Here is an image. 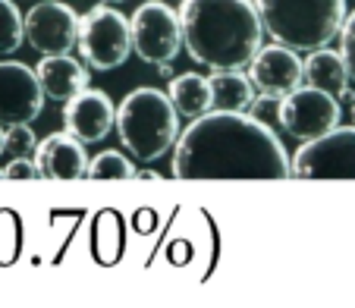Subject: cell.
Returning <instances> with one entry per match:
<instances>
[{
    "label": "cell",
    "instance_id": "obj_16",
    "mask_svg": "<svg viewBox=\"0 0 355 308\" xmlns=\"http://www.w3.org/2000/svg\"><path fill=\"white\" fill-rule=\"evenodd\" d=\"M167 94L173 101V108L186 120H198V117L214 110V88H211V76L201 73H182L173 76L167 85Z\"/></svg>",
    "mask_w": 355,
    "mask_h": 308
},
{
    "label": "cell",
    "instance_id": "obj_26",
    "mask_svg": "<svg viewBox=\"0 0 355 308\" xmlns=\"http://www.w3.org/2000/svg\"><path fill=\"white\" fill-rule=\"evenodd\" d=\"M107 3H123V0H107Z\"/></svg>",
    "mask_w": 355,
    "mask_h": 308
},
{
    "label": "cell",
    "instance_id": "obj_13",
    "mask_svg": "<svg viewBox=\"0 0 355 308\" xmlns=\"http://www.w3.org/2000/svg\"><path fill=\"white\" fill-rule=\"evenodd\" d=\"M35 161H38L41 180H79L88 170L85 142L69 135L67 129L63 132H51L47 139L38 142Z\"/></svg>",
    "mask_w": 355,
    "mask_h": 308
},
{
    "label": "cell",
    "instance_id": "obj_29",
    "mask_svg": "<svg viewBox=\"0 0 355 308\" xmlns=\"http://www.w3.org/2000/svg\"><path fill=\"white\" fill-rule=\"evenodd\" d=\"M28 3H35V0H28Z\"/></svg>",
    "mask_w": 355,
    "mask_h": 308
},
{
    "label": "cell",
    "instance_id": "obj_19",
    "mask_svg": "<svg viewBox=\"0 0 355 308\" xmlns=\"http://www.w3.org/2000/svg\"><path fill=\"white\" fill-rule=\"evenodd\" d=\"M85 176H92V180H132L135 167L123 151H101L98 157L88 161Z\"/></svg>",
    "mask_w": 355,
    "mask_h": 308
},
{
    "label": "cell",
    "instance_id": "obj_17",
    "mask_svg": "<svg viewBox=\"0 0 355 308\" xmlns=\"http://www.w3.org/2000/svg\"><path fill=\"white\" fill-rule=\"evenodd\" d=\"M211 88H214V110H248L258 98V88L245 69L211 73Z\"/></svg>",
    "mask_w": 355,
    "mask_h": 308
},
{
    "label": "cell",
    "instance_id": "obj_21",
    "mask_svg": "<svg viewBox=\"0 0 355 308\" xmlns=\"http://www.w3.org/2000/svg\"><path fill=\"white\" fill-rule=\"evenodd\" d=\"M248 114L255 117L258 123H264V126H280L283 98H277V94H258V98L252 101V108H248Z\"/></svg>",
    "mask_w": 355,
    "mask_h": 308
},
{
    "label": "cell",
    "instance_id": "obj_1",
    "mask_svg": "<svg viewBox=\"0 0 355 308\" xmlns=\"http://www.w3.org/2000/svg\"><path fill=\"white\" fill-rule=\"evenodd\" d=\"M170 170L176 180H286L293 157L248 110H211L182 129Z\"/></svg>",
    "mask_w": 355,
    "mask_h": 308
},
{
    "label": "cell",
    "instance_id": "obj_20",
    "mask_svg": "<svg viewBox=\"0 0 355 308\" xmlns=\"http://www.w3.org/2000/svg\"><path fill=\"white\" fill-rule=\"evenodd\" d=\"M38 151V135H35L32 123H13L7 126V154L13 157H32Z\"/></svg>",
    "mask_w": 355,
    "mask_h": 308
},
{
    "label": "cell",
    "instance_id": "obj_4",
    "mask_svg": "<svg viewBox=\"0 0 355 308\" xmlns=\"http://www.w3.org/2000/svg\"><path fill=\"white\" fill-rule=\"evenodd\" d=\"M264 32L283 47L311 54L340 38L349 10L346 0H255Z\"/></svg>",
    "mask_w": 355,
    "mask_h": 308
},
{
    "label": "cell",
    "instance_id": "obj_9",
    "mask_svg": "<svg viewBox=\"0 0 355 308\" xmlns=\"http://www.w3.org/2000/svg\"><path fill=\"white\" fill-rule=\"evenodd\" d=\"M343 120L340 101L327 92H318L311 85L295 88L293 94L283 98V114L280 126L286 135H293L295 142H311L327 135L330 129H336Z\"/></svg>",
    "mask_w": 355,
    "mask_h": 308
},
{
    "label": "cell",
    "instance_id": "obj_24",
    "mask_svg": "<svg viewBox=\"0 0 355 308\" xmlns=\"http://www.w3.org/2000/svg\"><path fill=\"white\" fill-rule=\"evenodd\" d=\"M0 154H7V126H0Z\"/></svg>",
    "mask_w": 355,
    "mask_h": 308
},
{
    "label": "cell",
    "instance_id": "obj_14",
    "mask_svg": "<svg viewBox=\"0 0 355 308\" xmlns=\"http://www.w3.org/2000/svg\"><path fill=\"white\" fill-rule=\"evenodd\" d=\"M35 73H38V82L44 88V98L57 101V104H67L69 98H76L79 92L88 88V63L82 57L76 60L73 54L41 57Z\"/></svg>",
    "mask_w": 355,
    "mask_h": 308
},
{
    "label": "cell",
    "instance_id": "obj_28",
    "mask_svg": "<svg viewBox=\"0 0 355 308\" xmlns=\"http://www.w3.org/2000/svg\"><path fill=\"white\" fill-rule=\"evenodd\" d=\"M176 3H182V0H176Z\"/></svg>",
    "mask_w": 355,
    "mask_h": 308
},
{
    "label": "cell",
    "instance_id": "obj_2",
    "mask_svg": "<svg viewBox=\"0 0 355 308\" xmlns=\"http://www.w3.org/2000/svg\"><path fill=\"white\" fill-rule=\"evenodd\" d=\"M182 47L211 73L248 69L264 47V22L255 0H182Z\"/></svg>",
    "mask_w": 355,
    "mask_h": 308
},
{
    "label": "cell",
    "instance_id": "obj_3",
    "mask_svg": "<svg viewBox=\"0 0 355 308\" xmlns=\"http://www.w3.org/2000/svg\"><path fill=\"white\" fill-rule=\"evenodd\" d=\"M116 135L141 164H155L180 142V114L167 92L151 85L132 88L116 108Z\"/></svg>",
    "mask_w": 355,
    "mask_h": 308
},
{
    "label": "cell",
    "instance_id": "obj_10",
    "mask_svg": "<svg viewBox=\"0 0 355 308\" xmlns=\"http://www.w3.org/2000/svg\"><path fill=\"white\" fill-rule=\"evenodd\" d=\"M44 88L35 67L19 60H0V126L35 123L44 110Z\"/></svg>",
    "mask_w": 355,
    "mask_h": 308
},
{
    "label": "cell",
    "instance_id": "obj_12",
    "mask_svg": "<svg viewBox=\"0 0 355 308\" xmlns=\"http://www.w3.org/2000/svg\"><path fill=\"white\" fill-rule=\"evenodd\" d=\"M63 129L85 145H98L116 129V108L107 92L85 88L63 104Z\"/></svg>",
    "mask_w": 355,
    "mask_h": 308
},
{
    "label": "cell",
    "instance_id": "obj_23",
    "mask_svg": "<svg viewBox=\"0 0 355 308\" xmlns=\"http://www.w3.org/2000/svg\"><path fill=\"white\" fill-rule=\"evenodd\" d=\"M3 180H41V170L35 157H13L3 167Z\"/></svg>",
    "mask_w": 355,
    "mask_h": 308
},
{
    "label": "cell",
    "instance_id": "obj_6",
    "mask_svg": "<svg viewBox=\"0 0 355 308\" xmlns=\"http://www.w3.org/2000/svg\"><path fill=\"white\" fill-rule=\"evenodd\" d=\"M132 26V51L145 63L167 73V67L182 51V22L180 10H173L164 0H148L129 16Z\"/></svg>",
    "mask_w": 355,
    "mask_h": 308
},
{
    "label": "cell",
    "instance_id": "obj_25",
    "mask_svg": "<svg viewBox=\"0 0 355 308\" xmlns=\"http://www.w3.org/2000/svg\"><path fill=\"white\" fill-rule=\"evenodd\" d=\"M352 126H355V101H352Z\"/></svg>",
    "mask_w": 355,
    "mask_h": 308
},
{
    "label": "cell",
    "instance_id": "obj_27",
    "mask_svg": "<svg viewBox=\"0 0 355 308\" xmlns=\"http://www.w3.org/2000/svg\"><path fill=\"white\" fill-rule=\"evenodd\" d=\"M0 180H3V170H0Z\"/></svg>",
    "mask_w": 355,
    "mask_h": 308
},
{
    "label": "cell",
    "instance_id": "obj_18",
    "mask_svg": "<svg viewBox=\"0 0 355 308\" xmlns=\"http://www.w3.org/2000/svg\"><path fill=\"white\" fill-rule=\"evenodd\" d=\"M26 41V16L19 0H0V57L19 51Z\"/></svg>",
    "mask_w": 355,
    "mask_h": 308
},
{
    "label": "cell",
    "instance_id": "obj_7",
    "mask_svg": "<svg viewBox=\"0 0 355 308\" xmlns=\"http://www.w3.org/2000/svg\"><path fill=\"white\" fill-rule=\"evenodd\" d=\"M299 180H355V126H336L327 135L302 142L293 154Z\"/></svg>",
    "mask_w": 355,
    "mask_h": 308
},
{
    "label": "cell",
    "instance_id": "obj_8",
    "mask_svg": "<svg viewBox=\"0 0 355 308\" xmlns=\"http://www.w3.org/2000/svg\"><path fill=\"white\" fill-rule=\"evenodd\" d=\"M82 16L67 0H35L26 13V41L41 57L73 54L79 47Z\"/></svg>",
    "mask_w": 355,
    "mask_h": 308
},
{
    "label": "cell",
    "instance_id": "obj_22",
    "mask_svg": "<svg viewBox=\"0 0 355 308\" xmlns=\"http://www.w3.org/2000/svg\"><path fill=\"white\" fill-rule=\"evenodd\" d=\"M340 54L349 67V76H352V85H355V10L346 16L343 22V32H340Z\"/></svg>",
    "mask_w": 355,
    "mask_h": 308
},
{
    "label": "cell",
    "instance_id": "obj_11",
    "mask_svg": "<svg viewBox=\"0 0 355 308\" xmlns=\"http://www.w3.org/2000/svg\"><path fill=\"white\" fill-rule=\"evenodd\" d=\"M248 79L255 82L258 94H277V98H286L295 88H302L305 82V60H302L299 51L283 44H264L255 54V60L248 63Z\"/></svg>",
    "mask_w": 355,
    "mask_h": 308
},
{
    "label": "cell",
    "instance_id": "obj_5",
    "mask_svg": "<svg viewBox=\"0 0 355 308\" xmlns=\"http://www.w3.org/2000/svg\"><path fill=\"white\" fill-rule=\"evenodd\" d=\"M132 54V26L114 7H92L79 19V57L88 69H120Z\"/></svg>",
    "mask_w": 355,
    "mask_h": 308
},
{
    "label": "cell",
    "instance_id": "obj_15",
    "mask_svg": "<svg viewBox=\"0 0 355 308\" xmlns=\"http://www.w3.org/2000/svg\"><path fill=\"white\" fill-rule=\"evenodd\" d=\"M305 85L334 94L336 101L349 98L352 76H349V67H346L340 51H330V47L311 51V54L305 57Z\"/></svg>",
    "mask_w": 355,
    "mask_h": 308
}]
</instances>
